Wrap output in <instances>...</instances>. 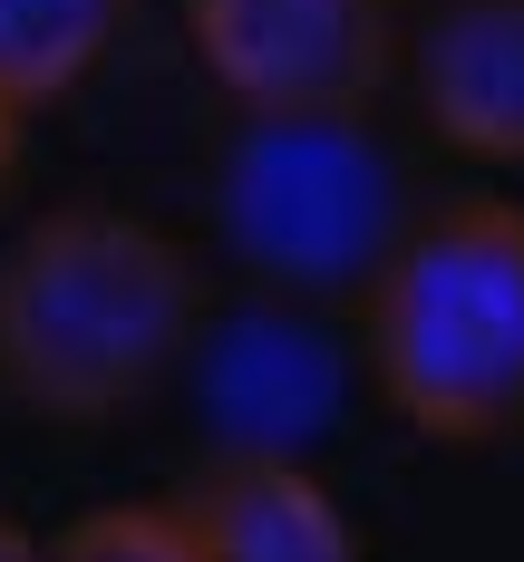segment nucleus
<instances>
[{
	"mask_svg": "<svg viewBox=\"0 0 524 562\" xmlns=\"http://www.w3.org/2000/svg\"><path fill=\"white\" fill-rule=\"evenodd\" d=\"M204 281L146 214L58 204L0 252V389L30 417L98 427L194 359Z\"/></svg>",
	"mask_w": 524,
	"mask_h": 562,
	"instance_id": "1",
	"label": "nucleus"
},
{
	"mask_svg": "<svg viewBox=\"0 0 524 562\" xmlns=\"http://www.w3.org/2000/svg\"><path fill=\"white\" fill-rule=\"evenodd\" d=\"M359 359L437 447H495L524 427V204L457 194L408 214L389 262L359 281Z\"/></svg>",
	"mask_w": 524,
	"mask_h": 562,
	"instance_id": "2",
	"label": "nucleus"
},
{
	"mask_svg": "<svg viewBox=\"0 0 524 562\" xmlns=\"http://www.w3.org/2000/svg\"><path fill=\"white\" fill-rule=\"evenodd\" d=\"M214 224L233 262L263 272L291 301H359V281L408 233V194L389 146L369 136V108L321 116H243L214 166Z\"/></svg>",
	"mask_w": 524,
	"mask_h": 562,
	"instance_id": "3",
	"label": "nucleus"
},
{
	"mask_svg": "<svg viewBox=\"0 0 524 562\" xmlns=\"http://www.w3.org/2000/svg\"><path fill=\"white\" fill-rule=\"evenodd\" d=\"M185 40L243 116L369 108L399 68L389 0H185Z\"/></svg>",
	"mask_w": 524,
	"mask_h": 562,
	"instance_id": "4",
	"label": "nucleus"
},
{
	"mask_svg": "<svg viewBox=\"0 0 524 562\" xmlns=\"http://www.w3.org/2000/svg\"><path fill=\"white\" fill-rule=\"evenodd\" d=\"M408 78L457 156L524 166V0H437L408 40Z\"/></svg>",
	"mask_w": 524,
	"mask_h": 562,
	"instance_id": "5",
	"label": "nucleus"
},
{
	"mask_svg": "<svg viewBox=\"0 0 524 562\" xmlns=\"http://www.w3.org/2000/svg\"><path fill=\"white\" fill-rule=\"evenodd\" d=\"M175 524L204 562H359L341 495L282 447H224L175 495Z\"/></svg>",
	"mask_w": 524,
	"mask_h": 562,
	"instance_id": "6",
	"label": "nucleus"
},
{
	"mask_svg": "<svg viewBox=\"0 0 524 562\" xmlns=\"http://www.w3.org/2000/svg\"><path fill=\"white\" fill-rule=\"evenodd\" d=\"M194 349H204V407H214V427L233 447H282L291 456L331 417L341 369H331V349L301 330L291 311H243L224 330H194Z\"/></svg>",
	"mask_w": 524,
	"mask_h": 562,
	"instance_id": "7",
	"label": "nucleus"
},
{
	"mask_svg": "<svg viewBox=\"0 0 524 562\" xmlns=\"http://www.w3.org/2000/svg\"><path fill=\"white\" fill-rule=\"evenodd\" d=\"M126 0H0V88L20 108H58L108 58Z\"/></svg>",
	"mask_w": 524,
	"mask_h": 562,
	"instance_id": "8",
	"label": "nucleus"
},
{
	"mask_svg": "<svg viewBox=\"0 0 524 562\" xmlns=\"http://www.w3.org/2000/svg\"><path fill=\"white\" fill-rule=\"evenodd\" d=\"M49 562H204L175 505H98L68 533H49Z\"/></svg>",
	"mask_w": 524,
	"mask_h": 562,
	"instance_id": "9",
	"label": "nucleus"
},
{
	"mask_svg": "<svg viewBox=\"0 0 524 562\" xmlns=\"http://www.w3.org/2000/svg\"><path fill=\"white\" fill-rule=\"evenodd\" d=\"M20 98H10V88H0V204H10V184H20Z\"/></svg>",
	"mask_w": 524,
	"mask_h": 562,
	"instance_id": "10",
	"label": "nucleus"
},
{
	"mask_svg": "<svg viewBox=\"0 0 524 562\" xmlns=\"http://www.w3.org/2000/svg\"><path fill=\"white\" fill-rule=\"evenodd\" d=\"M0 562H49V543H30V533H20V524L0 514Z\"/></svg>",
	"mask_w": 524,
	"mask_h": 562,
	"instance_id": "11",
	"label": "nucleus"
}]
</instances>
